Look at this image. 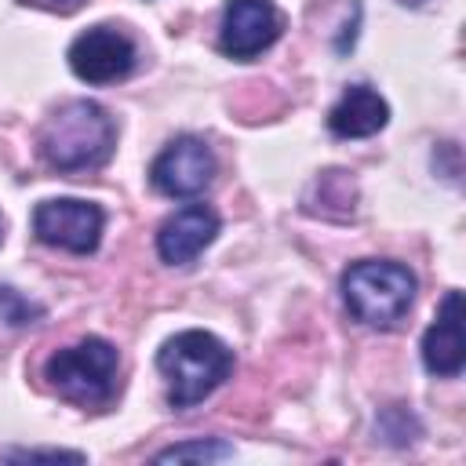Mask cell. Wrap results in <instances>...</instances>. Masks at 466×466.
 <instances>
[{"instance_id": "1", "label": "cell", "mask_w": 466, "mask_h": 466, "mask_svg": "<svg viewBox=\"0 0 466 466\" xmlns=\"http://www.w3.org/2000/svg\"><path fill=\"white\" fill-rule=\"evenodd\" d=\"M36 142H40V157L55 171H91L109 160L116 127L98 102L73 98L44 120Z\"/></svg>"}, {"instance_id": "2", "label": "cell", "mask_w": 466, "mask_h": 466, "mask_svg": "<svg viewBox=\"0 0 466 466\" xmlns=\"http://www.w3.org/2000/svg\"><path fill=\"white\" fill-rule=\"evenodd\" d=\"M157 368L167 379L171 408H193L226 382V375L233 371V350L211 331L189 328L160 346Z\"/></svg>"}, {"instance_id": "3", "label": "cell", "mask_w": 466, "mask_h": 466, "mask_svg": "<svg viewBox=\"0 0 466 466\" xmlns=\"http://www.w3.org/2000/svg\"><path fill=\"white\" fill-rule=\"evenodd\" d=\"M342 299H346V309L360 324L379 328V331L397 328L415 302V273L386 258L353 262L342 273Z\"/></svg>"}, {"instance_id": "4", "label": "cell", "mask_w": 466, "mask_h": 466, "mask_svg": "<svg viewBox=\"0 0 466 466\" xmlns=\"http://www.w3.org/2000/svg\"><path fill=\"white\" fill-rule=\"evenodd\" d=\"M116 368L120 357L113 350V342L87 335L66 350H55L44 364V379L51 382V390L73 404H106L116 390Z\"/></svg>"}, {"instance_id": "5", "label": "cell", "mask_w": 466, "mask_h": 466, "mask_svg": "<svg viewBox=\"0 0 466 466\" xmlns=\"http://www.w3.org/2000/svg\"><path fill=\"white\" fill-rule=\"evenodd\" d=\"M102 226H106L102 208L91 200H76V197L44 200L33 211V233L44 244L73 251V255H91L102 240Z\"/></svg>"}, {"instance_id": "6", "label": "cell", "mask_w": 466, "mask_h": 466, "mask_svg": "<svg viewBox=\"0 0 466 466\" xmlns=\"http://www.w3.org/2000/svg\"><path fill=\"white\" fill-rule=\"evenodd\" d=\"M135 40L116 25H91L69 44V69L87 84H116L135 69Z\"/></svg>"}, {"instance_id": "7", "label": "cell", "mask_w": 466, "mask_h": 466, "mask_svg": "<svg viewBox=\"0 0 466 466\" xmlns=\"http://www.w3.org/2000/svg\"><path fill=\"white\" fill-rule=\"evenodd\" d=\"M211 175H215V153H211V146H208L204 138H197V135H178V138H171V142L157 153V160H153V167H149V182H153L164 197H197V193L208 189Z\"/></svg>"}, {"instance_id": "8", "label": "cell", "mask_w": 466, "mask_h": 466, "mask_svg": "<svg viewBox=\"0 0 466 466\" xmlns=\"http://www.w3.org/2000/svg\"><path fill=\"white\" fill-rule=\"evenodd\" d=\"M284 29V18L273 0H229L222 11V29H218V47L229 58L251 62L266 47L277 44Z\"/></svg>"}, {"instance_id": "9", "label": "cell", "mask_w": 466, "mask_h": 466, "mask_svg": "<svg viewBox=\"0 0 466 466\" xmlns=\"http://www.w3.org/2000/svg\"><path fill=\"white\" fill-rule=\"evenodd\" d=\"M218 233V215L208 204H186L157 229V251L167 266H189Z\"/></svg>"}, {"instance_id": "10", "label": "cell", "mask_w": 466, "mask_h": 466, "mask_svg": "<svg viewBox=\"0 0 466 466\" xmlns=\"http://www.w3.org/2000/svg\"><path fill=\"white\" fill-rule=\"evenodd\" d=\"M466 360V339H462V295L448 291L433 324L422 335V364L430 375L451 379L462 371Z\"/></svg>"}, {"instance_id": "11", "label": "cell", "mask_w": 466, "mask_h": 466, "mask_svg": "<svg viewBox=\"0 0 466 466\" xmlns=\"http://www.w3.org/2000/svg\"><path fill=\"white\" fill-rule=\"evenodd\" d=\"M386 120H390V106H386V98H382L375 87H368V84L346 87L342 98H339V102L331 106V113H328V127H331V135H339V138H368V135L382 131Z\"/></svg>"}, {"instance_id": "12", "label": "cell", "mask_w": 466, "mask_h": 466, "mask_svg": "<svg viewBox=\"0 0 466 466\" xmlns=\"http://www.w3.org/2000/svg\"><path fill=\"white\" fill-rule=\"evenodd\" d=\"M40 317H44V306H40V302H33V299H25L22 291L0 284V320H4V324L25 328V324H36Z\"/></svg>"}, {"instance_id": "13", "label": "cell", "mask_w": 466, "mask_h": 466, "mask_svg": "<svg viewBox=\"0 0 466 466\" xmlns=\"http://www.w3.org/2000/svg\"><path fill=\"white\" fill-rule=\"evenodd\" d=\"M229 455H233V448L222 444V441H186V444H171V448L157 451L160 462H167V459H175V462H182V459L211 462V459H229Z\"/></svg>"}, {"instance_id": "14", "label": "cell", "mask_w": 466, "mask_h": 466, "mask_svg": "<svg viewBox=\"0 0 466 466\" xmlns=\"http://www.w3.org/2000/svg\"><path fill=\"white\" fill-rule=\"evenodd\" d=\"M4 459L15 462H84L80 451H55V448H29V451H4Z\"/></svg>"}, {"instance_id": "15", "label": "cell", "mask_w": 466, "mask_h": 466, "mask_svg": "<svg viewBox=\"0 0 466 466\" xmlns=\"http://www.w3.org/2000/svg\"><path fill=\"white\" fill-rule=\"evenodd\" d=\"M18 4H29V7H44V11H58V15H69V11H76L84 0H18Z\"/></svg>"}, {"instance_id": "16", "label": "cell", "mask_w": 466, "mask_h": 466, "mask_svg": "<svg viewBox=\"0 0 466 466\" xmlns=\"http://www.w3.org/2000/svg\"><path fill=\"white\" fill-rule=\"evenodd\" d=\"M400 4H411V7H415V4H422V0H400Z\"/></svg>"}]
</instances>
